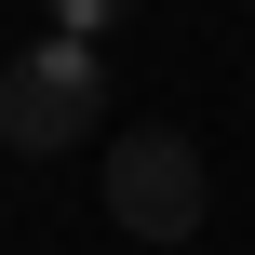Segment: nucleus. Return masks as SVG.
Masks as SVG:
<instances>
[{"label":"nucleus","instance_id":"nucleus-1","mask_svg":"<svg viewBox=\"0 0 255 255\" xmlns=\"http://www.w3.org/2000/svg\"><path fill=\"white\" fill-rule=\"evenodd\" d=\"M108 121V67H94V40H27V54H0V148L13 161H54V148H81Z\"/></svg>","mask_w":255,"mask_h":255},{"label":"nucleus","instance_id":"nucleus-2","mask_svg":"<svg viewBox=\"0 0 255 255\" xmlns=\"http://www.w3.org/2000/svg\"><path fill=\"white\" fill-rule=\"evenodd\" d=\"M202 202H215V175H202V148H188L175 121L108 134V229H121V242H188Z\"/></svg>","mask_w":255,"mask_h":255},{"label":"nucleus","instance_id":"nucleus-3","mask_svg":"<svg viewBox=\"0 0 255 255\" xmlns=\"http://www.w3.org/2000/svg\"><path fill=\"white\" fill-rule=\"evenodd\" d=\"M40 13H54V27H67V40H108V27H121V13H134V0H40Z\"/></svg>","mask_w":255,"mask_h":255}]
</instances>
